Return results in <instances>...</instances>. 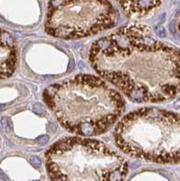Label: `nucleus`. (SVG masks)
I'll list each match as a JSON object with an SVG mask.
<instances>
[{"label": "nucleus", "instance_id": "obj_1", "mask_svg": "<svg viewBox=\"0 0 180 181\" xmlns=\"http://www.w3.org/2000/svg\"><path fill=\"white\" fill-rule=\"evenodd\" d=\"M89 59L132 102H164L180 93V49L158 41L146 25H128L96 40Z\"/></svg>", "mask_w": 180, "mask_h": 181}, {"label": "nucleus", "instance_id": "obj_2", "mask_svg": "<svg viewBox=\"0 0 180 181\" xmlns=\"http://www.w3.org/2000/svg\"><path fill=\"white\" fill-rule=\"evenodd\" d=\"M44 101L65 130L83 137L106 132L126 107L119 92L91 74H78L48 86Z\"/></svg>", "mask_w": 180, "mask_h": 181}, {"label": "nucleus", "instance_id": "obj_3", "mask_svg": "<svg viewBox=\"0 0 180 181\" xmlns=\"http://www.w3.org/2000/svg\"><path fill=\"white\" fill-rule=\"evenodd\" d=\"M116 146L128 156L158 164L180 163V114L146 107L128 113L114 130Z\"/></svg>", "mask_w": 180, "mask_h": 181}, {"label": "nucleus", "instance_id": "obj_4", "mask_svg": "<svg viewBox=\"0 0 180 181\" xmlns=\"http://www.w3.org/2000/svg\"><path fill=\"white\" fill-rule=\"evenodd\" d=\"M46 170L52 180L122 181L128 160L98 139H62L45 152Z\"/></svg>", "mask_w": 180, "mask_h": 181}, {"label": "nucleus", "instance_id": "obj_5", "mask_svg": "<svg viewBox=\"0 0 180 181\" xmlns=\"http://www.w3.org/2000/svg\"><path fill=\"white\" fill-rule=\"evenodd\" d=\"M118 17L109 0H50L44 29L57 38L80 39L114 27Z\"/></svg>", "mask_w": 180, "mask_h": 181}, {"label": "nucleus", "instance_id": "obj_6", "mask_svg": "<svg viewBox=\"0 0 180 181\" xmlns=\"http://www.w3.org/2000/svg\"><path fill=\"white\" fill-rule=\"evenodd\" d=\"M18 60L17 43L8 32L0 28V79L12 76Z\"/></svg>", "mask_w": 180, "mask_h": 181}, {"label": "nucleus", "instance_id": "obj_7", "mask_svg": "<svg viewBox=\"0 0 180 181\" xmlns=\"http://www.w3.org/2000/svg\"><path fill=\"white\" fill-rule=\"evenodd\" d=\"M124 12L130 17H143L152 13L163 0H116Z\"/></svg>", "mask_w": 180, "mask_h": 181}, {"label": "nucleus", "instance_id": "obj_8", "mask_svg": "<svg viewBox=\"0 0 180 181\" xmlns=\"http://www.w3.org/2000/svg\"><path fill=\"white\" fill-rule=\"evenodd\" d=\"M32 111L38 116H44L46 114L45 107L42 104V103H39V102L34 103V104L32 106Z\"/></svg>", "mask_w": 180, "mask_h": 181}, {"label": "nucleus", "instance_id": "obj_9", "mask_svg": "<svg viewBox=\"0 0 180 181\" xmlns=\"http://www.w3.org/2000/svg\"><path fill=\"white\" fill-rule=\"evenodd\" d=\"M28 161L34 168H41V165H42V160L37 156H30Z\"/></svg>", "mask_w": 180, "mask_h": 181}, {"label": "nucleus", "instance_id": "obj_10", "mask_svg": "<svg viewBox=\"0 0 180 181\" xmlns=\"http://www.w3.org/2000/svg\"><path fill=\"white\" fill-rule=\"evenodd\" d=\"M0 127L3 131H10V125H9V121L7 118L5 117H0Z\"/></svg>", "mask_w": 180, "mask_h": 181}, {"label": "nucleus", "instance_id": "obj_11", "mask_svg": "<svg viewBox=\"0 0 180 181\" xmlns=\"http://www.w3.org/2000/svg\"><path fill=\"white\" fill-rule=\"evenodd\" d=\"M36 142L39 145H46L49 142V136L48 135H41L36 139Z\"/></svg>", "mask_w": 180, "mask_h": 181}, {"label": "nucleus", "instance_id": "obj_12", "mask_svg": "<svg viewBox=\"0 0 180 181\" xmlns=\"http://www.w3.org/2000/svg\"><path fill=\"white\" fill-rule=\"evenodd\" d=\"M75 67V62L73 58H71L70 61H69V64H68V66H67V70H66V72H71V71H73Z\"/></svg>", "mask_w": 180, "mask_h": 181}, {"label": "nucleus", "instance_id": "obj_13", "mask_svg": "<svg viewBox=\"0 0 180 181\" xmlns=\"http://www.w3.org/2000/svg\"><path fill=\"white\" fill-rule=\"evenodd\" d=\"M56 130H57V125H56L54 122H50L48 124L47 131L49 132H54V131H56Z\"/></svg>", "mask_w": 180, "mask_h": 181}, {"label": "nucleus", "instance_id": "obj_14", "mask_svg": "<svg viewBox=\"0 0 180 181\" xmlns=\"http://www.w3.org/2000/svg\"><path fill=\"white\" fill-rule=\"evenodd\" d=\"M157 34L158 37H166V31L163 27L159 28L158 30H157Z\"/></svg>", "mask_w": 180, "mask_h": 181}, {"label": "nucleus", "instance_id": "obj_15", "mask_svg": "<svg viewBox=\"0 0 180 181\" xmlns=\"http://www.w3.org/2000/svg\"><path fill=\"white\" fill-rule=\"evenodd\" d=\"M0 179H3V180H8V177L3 172V170L0 169Z\"/></svg>", "mask_w": 180, "mask_h": 181}, {"label": "nucleus", "instance_id": "obj_16", "mask_svg": "<svg viewBox=\"0 0 180 181\" xmlns=\"http://www.w3.org/2000/svg\"><path fill=\"white\" fill-rule=\"evenodd\" d=\"M4 105H2V104H0V111H3V109H4Z\"/></svg>", "mask_w": 180, "mask_h": 181}]
</instances>
